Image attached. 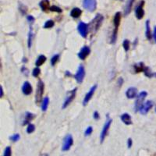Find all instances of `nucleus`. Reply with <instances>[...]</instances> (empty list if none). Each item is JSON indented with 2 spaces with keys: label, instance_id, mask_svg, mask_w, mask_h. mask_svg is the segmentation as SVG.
<instances>
[{
  "label": "nucleus",
  "instance_id": "obj_1",
  "mask_svg": "<svg viewBox=\"0 0 156 156\" xmlns=\"http://www.w3.org/2000/svg\"><path fill=\"white\" fill-rule=\"evenodd\" d=\"M104 20V17L101 14H97L95 17L91 21L90 24L88 25V28H90V31L92 34H95L97 32L99 27H101L102 21Z\"/></svg>",
  "mask_w": 156,
  "mask_h": 156
},
{
  "label": "nucleus",
  "instance_id": "obj_2",
  "mask_svg": "<svg viewBox=\"0 0 156 156\" xmlns=\"http://www.w3.org/2000/svg\"><path fill=\"white\" fill-rule=\"evenodd\" d=\"M120 20H121V13L117 12L114 16V19H113V24H114V31L112 32V38H111V43L115 44L117 38V31H118V27L120 26Z\"/></svg>",
  "mask_w": 156,
  "mask_h": 156
},
{
  "label": "nucleus",
  "instance_id": "obj_3",
  "mask_svg": "<svg viewBox=\"0 0 156 156\" xmlns=\"http://www.w3.org/2000/svg\"><path fill=\"white\" fill-rule=\"evenodd\" d=\"M45 85L44 83L42 80H39L37 85V91H36V95H35V101H36L37 104L40 103L42 100V96H43V93H44Z\"/></svg>",
  "mask_w": 156,
  "mask_h": 156
},
{
  "label": "nucleus",
  "instance_id": "obj_4",
  "mask_svg": "<svg viewBox=\"0 0 156 156\" xmlns=\"http://www.w3.org/2000/svg\"><path fill=\"white\" fill-rule=\"evenodd\" d=\"M147 93L146 92H141L139 95L137 96V100H136L135 102V111H140L141 107L142 106V105L144 104V100H145V98L147 97Z\"/></svg>",
  "mask_w": 156,
  "mask_h": 156
},
{
  "label": "nucleus",
  "instance_id": "obj_5",
  "mask_svg": "<svg viewBox=\"0 0 156 156\" xmlns=\"http://www.w3.org/2000/svg\"><path fill=\"white\" fill-rule=\"evenodd\" d=\"M73 137L70 134H67V135L64 137V140H63L62 150H63V151H67L70 150L71 146L73 145Z\"/></svg>",
  "mask_w": 156,
  "mask_h": 156
},
{
  "label": "nucleus",
  "instance_id": "obj_6",
  "mask_svg": "<svg viewBox=\"0 0 156 156\" xmlns=\"http://www.w3.org/2000/svg\"><path fill=\"white\" fill-rule=\"evenodd\" d=\"M83 6L84 9L90 12L95 11L97 6L96 0H84L83 1Z\"/></svg>",
  "mask_w": 156,
  "mask_h": 156
},
{
  "label": "nucleus",
  "instance_id": "obj_7",
  "mask_svg": "<svg viewBox=\"0 0 156 156\" xmlns=\"http://www.w3.org/2000/svg\"><path fill=\"white\" fill-rule=\"evenodd\" d=\"M112 122V120H111V119H108V120H106V122H105L104 126H103L102 131H101V135H100V140H101V143H102L103 141H104L105 137H106V135L108 134V132H109V127H110Z\"/></svg>",
  "mask_w": 156,
  "mask_h": 156
},
{
  "label": "nucleus",
  "instance_id": "obj_8",
  "mask_svg": "<svg viewBox=\"0 0 156 156\" xmlns=\"http://www.w3.org/2000/svg\"><path fill=\"white\" fill-rule=\"evenodd\" d=\"M144 5H145V1H144V0H141V1H140L138 5L135 7L136 17H137L138 20L142 19L143 17H144V15H145V11L143 10V6H144Z\"/></svg>",
  "mask_w": 156,
  "mask_h": 156
},
{
  "label": "nucleus",
  "instance_id": "obj_9",
  "mask_svg": "<svg viewBox=\"0 0 156 156\" xmlns=\"http://www.w3.org/2000/svg\"><path fill=\"white\" fill-rule=\"evenodd\" d=\"M76 90H77V88H75L74 89L72 90L70 93H69V95H67V98H66V100H65L64 103H63V109H65V108H67V106H68L70 104L71 101L73 100V98H75V96H76Z\"/></svg>",
  "mask_w": 156,
  "mask_h": 156
},
{
  "label": "nucleus",
  "instance_id": "obj_10",
  "mask_svg": "<svg viewBox=\"0 0 156 156\" xmlns=\"http://www.w3.org/2000/svg\"><path fill=\"white\" fill-rule=\"evenodd\" d=\"M84 76H85V70H84V67L80 65V67H78L77 72L75 75V79L78 83H82L84 80Z\"/></svg>",
  "mask_w": 156,
  "mask_h": 156
},
{
  "label": "nucleus",
  "instance_id": "obj_11",
  "mask_svg": "<svg viewBox=\"0 0 156 156\" xmlns=\"http://www.w3.org/2000/svg\"><path fill=\"white\" fill-rule=\"evenodd\" d=\"M78 31L80 34L83 38H86L87 35H88V25L87 23H84V22H80L79 24H78Z\"/></svg>",
  "mask_w": 156,
  "mask_h": 156
},
{
  "label": "nucleus",
  "instance_id": "obj_12",
  "mask_svg": "<svg viewBox=\"0 0 156 156\" xmlns=\"http://www.w3.org/2000/svg\"><path fill=\"white\" fill-rule=\"evenodd\" d=\"M152 106H153L152 101H145V102L142 105V106L141 107V109H140V112H141L142 115L147 114V113L149 112V110L152 108Z\"/></svg>",
  "mask_w": 156,
  "mask_h": 156
},
{
  "label": "nucleus",
  "instance_id": "obj_13",
  "mask_svg": "<svg viewBox=\"0 0 156 156\" xmlns=\"http://www.w3.org/2000/svg\"><path fill=\"white\" fill-rule=\"evenodd\" d=\"M96 88H97V85L95 84V85H94L93 87H92V88L90 89L89 92L86 94L85 97H84V101H83V104H84V105H87V104L88 103V101L91 100V98H92V96H93L94 93H95Z\"/></svg>",
  "mask_w": 156,
  "mask_h": 156
},
{
  "label": "nucleus",
  "instance_id": "obj_14",
  "mask_svg": "<svg viewBox=\"0 0 156 156\" xmlns=\"http://www.w3.org/2000/svg\"><path fill=\"white\" fill-rule=\"evenodd\" d=\"M90 51H91V50H90L89 47L84 46V47L82 48L80 52L78 53V57L80 58L81 60H84L90 54Z\"/></svg>",
  "mask_w": 156,
  "mask_h": 156
},
{
  "label": "nucleus",
  "instance_id": "obj_15",
  "mask_svg": "<svg viewBox=\"0 0 156 156\" xmlns=\"http://www.w3.org/2000/svg\"><path fill=\"white\" fill-rule=\"evenodd\" d=\"M32 87H31V84L29 83L28 81H25L23 83V85L22 87V92L25 95H31V92H32Z\"/></svg>",
  "mask_w": 156,
  "mask_h": 156
},
{
  "label": "nucleus",
  "instance_id": "obj_16",
  "mask_svg": "<svg viewBox=\"0 0 156 156\" xmlns=\"http://www.w3.org/2000/svg\"><path fill=\"white\" fill-rule=\"evenodd\" d=\"M126 95L129 99L134 98L137 96V89L136 88H133V87L128 88L126 92Z\"/></svg>",
  "mask_w": 156,
  "mask_h": 156
},
{
  "label": "nucleus",
  "instance_id": "obj_17",
  "mask_svg": "<svg viewBox=\"0 0 156 156\" xmlns=\"http://www.w3.org/2000/svg\"><path fill=\"white\" fill-rule=\"evenodd\" d=\"M135 0H127L125 8H124V16L129 15V13L131 12L132 6H133V4Z\"/></svg>",
  "mask_w": 156,
  "mask_h": 156
},
{
  "label": "nucleus",
  "instance_id": "obj_18",
  "mask_svg": "<svg viewBox=\"0 0 156 156\" xmlns=\"http://www.w3.org/2000/svg\"><path fill=\"white\" fill-rule=\"evenodd\" d=\"M121 120H122L126 125H130V124H132L131 116H129L128 113H123L121 116Z\"/></svg>",
  "mask_w": 156,
  "mask_h": 156
},
{
  "label": "nucleus",
  "instance_id": "obj_19",
  "mask_svg": "<svg viewBox=\"0 0 156 156\" xmlns=\"http://www.w3.org/2000/svg\"><path fill=\"white\" fill-rule=\"evenodd\" d=\"M82 14V11L80 9L77 7L73 8L70 12V16L73 17V18H78L80 17V16Z\"/></svg>",
  "mask_w": 156,
  "mask_h": 156
},
{
  "label": "nucleus",
  "instance_id": "obj_20",
  "mask_svg": "<svg viewBox=\"0 0 156 156\" xmlns=\"http://www.w3.org/2000/svg\"><path fill=\"white\" fill-rule=\"evenodd\" d=\"M49 1L48 0H42L39 3V6H40L41 9H42L43 11H46L47 10H49L50 5H49Z\"/></svg>",
  "mask_w": 156,
  "mask_h": 156
},
{
  "label": "nucleus",
  "instance_id": "obj_21",
  "mask_svg": "<svg viewBox=\"0 0 156 156\" xmlns=\"http://www.w3.org/2000/svg\"><path fill=\"white\" fill-rule=\"evenodd\" d=\"M145 26H146V32H145V34H146L147 38L148 40H151L152 38V34H151V27H150V22L149 20H146V23H145Z\"/></svg>",
  "mask_w": 156,
  "mask_h": 156
},
{
  "label": "nucleus",
  "instance_id": "obj_22",
  "mask_svg": "<svg viewBox=\"0 0 156 156\" xmlns=\"http://www.w3.org/2000/svg\"><path fill=\"white\" fill-rule=\"evenodd\" d=\"M133 68H134V71H135L136 73H140V72H144L145 67V64H144L143 63H138L133 66Z\"/></svg>",
  "mask_w": 156,
  "mask_h": 156
},
{
  "label": "nucleus",
  "instance_id": "obj_23",
  "mask_svg": "<svg viewBox=\"0 0 156 156\" xmlns=\"http://www.w3.org/2000/svg\"><path fill=\"white\" fill-rule=\"evenodd\" d=\"M34 116L32 113H31V112H26V114H25V120H23V125H26V124L29 123L34 119Z\"/></svg>",
  "mask_w": 156,
  "mask_h": 156
},
{
  "label": "nucleus",
  "instance_id": "obj_24",
  "mask_svg": "<svg viewBox=\"0 0 156 156\" xmlns=\"http://www.w3.org/2000/svg\"><path fill=\"white\" fill-rule=\"evenodd\" d=\"M45 61H46V56H45L44 55H39V56L38 57V59H37L36 62H35V65L37 66V67H40V66H42V65L43 64Z\"/></svg>",
  "mask_w": 156,
  "mask_h": 156
},
{
  "label": "nucleus",
  "instance_id": "obj_25",
  "mask_svg": "<svg viewBox=\"0 0 156 156\" xmlns=\"http://www.w3.org/2000/svg\"><path fill=\"white\" fill-rule=\"evenodd\" d=\"M48 103H49V99L48 98L45 97L43 100H42V110L43 112H45L47 110L48 105Z\"/></svg>",
  "mask_w": 156,
  "mask_h": 156
},
{
  "label": "nucleus",
  "instance_id": "obj_26",
  "mask_svg": "<svg viewBox=\"0 0 156 156\" xmlns=\"http://www.w3.org/2000/svg\"><path fill=\"white\" fill-rule=\"evenodd\" d=\"M144 73H145V76H148V77H149V78L152 77L153 76L155 75V73H153L151 72V70L149 67H145V70H144Z\"/></svg>",
  "mask_w": 156,
  "mask_h": 156
},
{
  "label": "nucleus",
  "instance_id": "obj_27",
  "mask_svg": "<svg viewBox=\"0 0 156 156\" xmlns=\"http://www.w3.org/2000/svg\"><path fill=\"white\" fill-rule=\"evenodd\" d=\"M54 25H55L54 21L51 20H48L46 21L45 23L44 24V28H45V29L51 28V27H54Z\"/></svg>",
  "mask_w": 156,
  "mask_h": 156
},
{
  "label": "nucleus",
  "instance_id": "obj_28",
  "mask_svg": "<svg viewBox=\"0 0 156 156\" xmlns=\"http://www.w3.org/2000/svg\"><path fill=\"white\" fill-rule=\"evenodd\" d=\"M19 11L20 12L21 14H27V7L26 6H24L23 4L22 3H20L19 4Z\"/></svg>",
  "mask_w": 156,
  "mask_h": 156
},
{
  "label": "nucleus",
  "instance_id": "obj_29",
  "mask_svg": "<svg viewBox=\"0 0 156 156\" xmlns=\"http://www.w3.org/2000/svg\"><path fill=\"white\" fill-rule=\"evenodd\" d=\"M49 10H51V11H53V12H56V13H59V14L63 12V10H62L61 8H59V6H50Z\"/></svg>",
  "mask_w": 156,
  "mask_h": 156
},
{
  "label": "nucleus",
  "instance_id": "obj_30",
  "mask_svg": "<svg viewBox=\"0 0 156 156\" xmlns=\"http://www.w3.org/2000/svg\"><path fill=\"white\" fill-rule=\"evenodd\" d=\"M129 45H130V43H129V40H127V39H125V40L123 41V46L124 50H125L126 51H127L129 49Z\"/></svg>",
  "mask_w": 156,
  "mask_h": 156
},
{
  "label": "nucleus",
  "instance_id": "obj_31",
  "mask_svg": "<svg viewBox=\"0 0 156 156\" xmlns=\"http://www.w3.org/2000/svg\"><path fill=\"white\" fill-rule=\"evenodd\" d=\"M12 154V151H11V148L10 146L6 147L5 148V151H4V154L3 156H11Z\"/></svg>",
  "mask_w": 156,
  "mask_h": 156
},
{
  "label": "nucleus",
  "instance_id": "obj_32",
  "mask_svg": "<svg viewBox=\"0 0 156 156\" xmlns=\"http://www.w3.org/2000/svg\"><path fill=\"white\" fill-rule=\"evenodd\" d=\"M34 129H35V126L32 123H30L27 128V132L28 133H31L34 131Z\"/></svg>",
  "mask_w": 156,
  "mask_h": 156
},
{
  "label": "nucleus",
  "instance_id": "obj_33",
  "mask_svg": "<svg viewBox=\"0 0 156 156\" xmlns=\"http://www.w3.org/2000/svg\"><path fill=\"white\" fill-rule=\"evenodd\" d=\"M59 55H55L54 56H52L51 59V66H54L55 63H57L58 60H59Z\"/></svg>",
  "mask_w": 156,
  "mask_h": 156
},
{
  "label": "nucleus",
  "instance_id": "obj_34",
  "mask_svg": "<svg viewBox=\"0 0 156 156\" xmlns=\"http://www.w3.org/2000/svg\"><path fill=\"white\" fill-rule=\"evenodd\" d=\"M40 69L38 68V67H36V68H34V70H33V72H32V74L33 76H34V77H38V76H39V74H40Z\"/></svg>",
  "mask_w": 156,
  "mask_h": 156
},
{
  "label": "nucleus",
  "instance_id": "obj_35",
  "mask_svg": "<svg viewBox=\"0 0 156 156\" xmlns=\"http://www.w3.org/2000/svg\"><path fill=\"white\" fill-rule=\"evenodd\" d=\"M20 134H18V133H15V134H14L13 136H11V137H10V139L12 141H14V142H16V141H17L18 140L20 139Z\"/></svg>",
  "mask_w": 156,
  "mask_h": 156
},
{
  "label": "nucleus",
  "instance_id": "obj_36",
  "mask_svg": "<svg viewBox=\"0 0 156 156\" xmlns=\"http://www.w3.org/2000/svg\"><path fill=\"white\" fill-rule=\"evenodd\" d=\"M92 131H93V128H92V126H88V127L86 129L84 134H85V136H89L92 134Z\"/></svg>",
  "mask_w": 156,
  "mask_h": 156
},
{
  "label": "nucleus",
  "instance_id": "obj_37",
  "mask_svg": "<svg viewBox=\"0 0 156 156\" xmlns=\"http://www.w3.org/2000/svg\"><path fill=\"white\" fill-rule=\"evenodd\" d=\"M31 42H32V31H30L28 36V48H31Z\"/></svg>",
  "mask_w": 156,
  "mask_h": 156
},
{
  "label": "nucleus",
  "instance_id": "obj_38",
  "mask_svg": "<svg viewBox=\"0 0 156 156\" xmlns=\"http://www.w3.org/2000/svg\"><path fill=\"white\" fill-rule=\"evenodd\" d=\"M27 20L29 21V22H30V23H33V22L34 21V17H33V16L29 15L27 17Z\"/></svg>",
  "mask_w": 156,
  "mask_h": 156
},
{
  "label": "nucleus",
  "instance_id": "obj_39",
  "mask_svg": "<svg viewBox=\"0 0 156 156\" xmlns=\"http://www.w3.org/2000/svg\"><path fill=\"white\" fill-rule=\"evenodd\" d=\"M132 145H133V141H132L131 138H129L127 141V146H128V148H130L132 147Z\"/></svg>",
  "mask_w": 156,
  "mask_h": 156
},
{
  "label": "nucleus",
  "instance_id": "obj_40",
  "mask_svg": "<svg viewBox=\"0 0 156 156\" xmlns=\"http://www.w3.org/2000/svg\"><path fill=\"white\" fill-rule=\"evenodd\" d=\"M93 116H94V119H95V120H98L99 117H100V116H99L98 112H94Z\"/></svg>",
  "mask_w": 156,
  "mask_h": 156
},
{
  "label": "nucleus",
  "instance_id": "obj_41",
  "mask_svg": "<svg viewBox=\"0 0 156 156\" xmlns=\"http://www.w3.org/2000/svg\"><path fill=\"white\" fill-rule=\"evenodd\" d=\"M153 37H154V42L156 43V26L154 27V32H153Z\"/></svg>",
  "mask_w": 156,
  "mask_h": 156
},
{
  "label": "nucleus",
  "instance_id": "obj_42",
  "mask_svg": "<svg viewBox=\"0 0 156 156\" xmlns=\"http://www.w3.org/2000/svg\"><path fill=\"white\" fill-rule=\"evenodd\" d=\"M3 96V89H2V86L0 87V97Z\"/></svg>",
  "mask_w": 156,
  "mask_h": 156
},
{
  "label": "nucleus",
  "instance_id": "obj_43",
  "mask_svg": "<svg viewBox=\"0 0 156 156\" xmlns=\"http://www.w3.org/2000/svg\"><path fill=\"white\" fill-rule=\"evenodd\" d=\"M122 83H123V79H122V78H120V79H119V80H118V84H120V86H121V85H122V84H121Z\"/></svg>",
  "mask_w": 156,
  "mask_h": 156
},
{
  "label": "nucleus",
  "instance_id": "obj_44",
  "mask_svg": "<svg viewBox=\"0 0 156 156\" xmlns=\"http://www.w3.org/2000/svg\"><path fill=\"white\" fill-rule=\"evenodd\" d=\"M42 156H48V154H43Z\"/></svg>",
  "mask_w": 156,
  "mask_h": 156
},
{
  "label": "nucleus",
  "instance_id": "obj_45",
  "mask_svg": "<svg viewBox=\"0 0 156 156\" xmlns=\"http://www.w3.org/2000/svg\"><path fill=\"white\" fill-rule=\"evenodd\" d=\"M155 112H156V109H155Z\"/></svg>",
  "mask_w": 156,
  "mask_h": 156
},
{
  "label": "nucleus",
  "instance_id": "obj_46",
  "mask_svg": "<svg viewBox=\"0 0 156 156\" xmlns=\"http://www.w3.org/2000/svg\"><path fill=\"white\" fill-rule=\"evenodd\" d=\"M121 1H122V0H121Z\"/></svg>",
  "mask_w": 156,
  "mask_h": 156
}]
</instances>
